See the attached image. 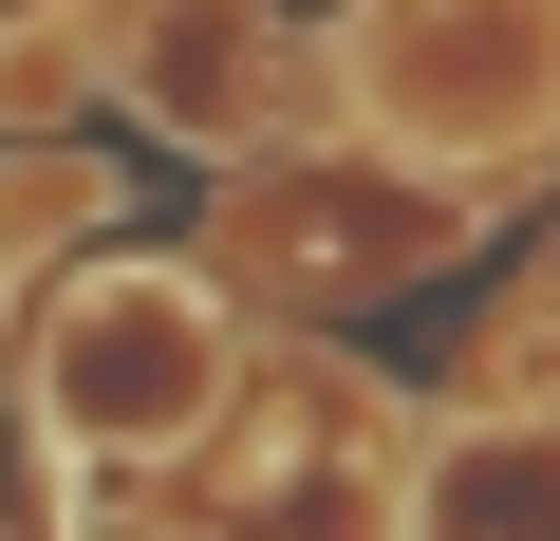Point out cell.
Returning <instances> with one entry per match:
<instances>
[{"label": "cell", "instance_id": "cell-7", "mask_svg": "<svg viewBox=\"0 0 560 541\" xmlns=\"http://www.w3.org/2000/svg\"><path fill=\"white\" fill-rule=\"evenodd\" d=\"M94 243H113V150H75V131H0V299L75 281Z\"/></svg>", "mask_w": 560, "mask_h": 541}, {"label": "cell", "instance_id": "cell-9", "mask_svg": "<svg viewBox=\"0 0 560 541\" xmlns=\"http://www.w3.org/2000/svg\"><path fill=\"white\" fill-rule=\"evenodd\" d=\"M0 20H20V0H0Z\"/></svg>", "mask_w": 560, "mask_h": 541}, {"label": "cell", "instance_id": "cell-6", "mask_svg": "<svg viewBox=\"0 0 560 541\" xmlns=\"http://www.w3.org/2000/svg\"><path fill=\"white\" fill-rule=\"evenodd\" d=\"M411 541H560V430H430Z\"/></svg>", "mask_w": 560, "mask_h": 541}, {"label": "cell", "instance_id": "cell-5", "mask_svg": "<svg viewBox=\"0 0 560 541\" xmlns=\"http://www.w3.org/2000/svg\"><path fill=\"white\" fill-rule=\"evenodd\" d=\"M280 20L261 0H113V113L150 131V150H187V168H243L261 150V113H280Z\"/></svg>", "mask_w": 560, "mask_h": 541}, {"label": "cell", "instance_id": "cell-1", "mask_svg": "<svg viewBox=\"0 0 560 541\" xmlns=\"http://www.w3.org/2000/svg\"><path fill=\"white\" fill-rule=\"evenodd\" d=\"M224 392H243V299L168 243H94L20 318V411L75 485H187Z\"/></svg>", "mask_w": 560, "mask_h": 541}, {"label": "cell", "instance_id": "cell-4", "mask_svg": "<svg viewBox=\"0 0 560 541\" xmlns=\"http://www.w3.org/2000/svg\"><path fill=\"white\" fill-rule=\"evenodd\" d=\"M206 541H411V411L337 355H261L206 430Z\"/></svg>", "mask_w": 560, "mask_h": 541}, {"label": "cell", "instance_id": "cell-3", "mask_svg": "<svg viewBox=\"0 0 560 541\" xmlns=\"http://www.w3.org/2000/svg\"><path fill=\"white\" fill-rule=\"evenodd\" d=\"M467 243H486L467 187H411V168L300 131V150H243V168H224V205H206V281H224L243 318H393V299L448 281Z\"/></svg>", "mask_w": 560, "mask_h": 541}, {"label": "cell", "instance_id": "cell-2", "mask_svg": "<svg viewBox=\"0 0 560 541\" xmlns=\"http://www.w3.org/2000/svg\"><path fill=\"white\" fill-rule=\"evenodd\" d=\"M318 94H337V150L504 205L560 168V0H337Z\"/></svg>", "mask_w": 560, "mask_h": 541}, {"label": "cell", "instance_id": "cell-8", "mask_svg": "<svg viewBox=\"0 0 560 541\" xmlns=\"http://www.w3.org/2000/svg\"><path fill=\"white\" fill-rule=\"evenodd\" d=\"M113 113V0H20L0 20V131H57V113Z\"/></svg>", "mask_w": 560, "mask_h": 541}]
</instances>
